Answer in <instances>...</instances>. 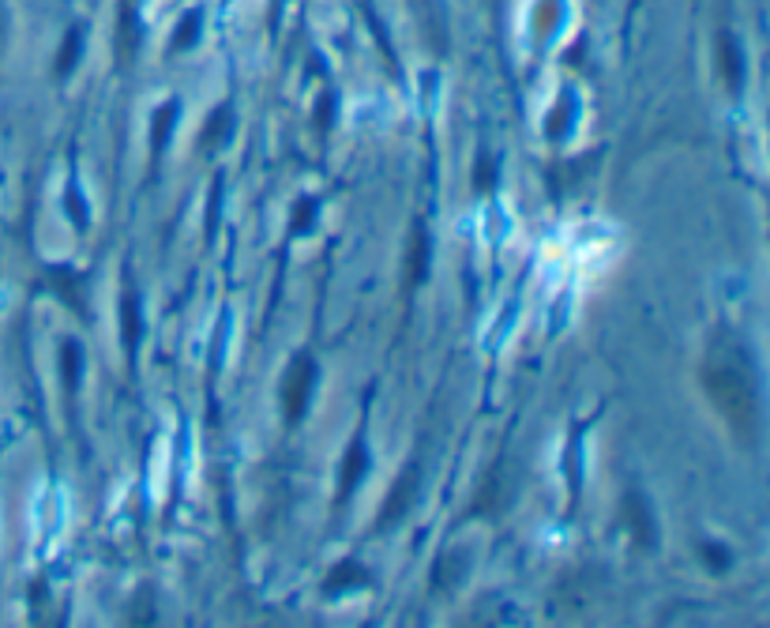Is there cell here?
Listing matches in <instances>:
<instances>
[{"label":"cell","instance_id":"6da1fadb","mask_svg":"<svg viewBox=\"0 0 770 628\" xmlns=\"http://www.w3.org/2000/svg\"><path fill=\"white\" fill-rule=\"evenodd\" d=\"M703 388L718 414L729 422L733 437L752 444L759 437V380H755L752 354L737 339L729 335L714 339L703 365Z\"/></svg>","mask_w":770,"mask_h":628},{"label":"cell","instance_id":"7a4b0ae2","mask_svg":"<svg viewBox=\"0 0 770 628\" xmlns=\"http://www.w3.org/2000/svg\"><path fill=\"white\" fill-rule=\"evenodd\" d=\"M312 388H316V362H312V354H297L282 377V414L290 425L305 418Z\"/></svg>","mask_w":770,"mask_h":628},{"label":"cell","instance_id":"3957f363","mask_svg":"<svg viewBox=\"0 0 770 628\" xmlns=\"http://www.w3.org/2000/svg\"><path fill=\"white\" fill-rule=\"evenodd\" d=\"M620 519H624V527L632 531L635 546L643 553H654L658 550V527H654V512H650V501L643 493H635L628 489L624 493V504H620Z\"/></svg>","mask_w":770,"mask_h":628},{"label":"cell","instance_id":"277c9868","mask_svg":"<svg viewBox=\"0 0 770 628\" xmlns=\"http://www.w3.org/2000/svg\"><path fill=\"white\" fill-rule=\"evenodd\" d=\"M417 478H421L417 467H406V471L399 474V482L391 486L384 508H380L376 531H391L395 523H402V516H410V508H414V501H417Z\"/></svg>","mask_w":770,"mask_h":628},{"label":"cell","instance_id":"5b68a950","mask_svg":"<svg viewBox=\"0 0 770 628\" xmlns=\"http://www.w3.org/2000/svg\"><path fill=\"white\" fill-rule=\"evenodd\" d=\"M429 256H432L429 230L417 222L414 234H410V249H406V290H410V294L429 279Z\"/></svg>","mask_w":770,"mask_h":628},{"label":"cell","instance_id":"8992f818","mask_svg":"<svg viewBox=\"0 0 770 628\" xmlns=\"http://www.w3.org/2000/svg\"><path fill=\"white\" fill-rule=\"evenodd\" d=\"M369 471V448H365V440L357 437L350 448H346V459H342V471H339V501H346L357 486H361V478Z\"/></svg>","mask_w":770,"mask_h":628},{"label":"cell","instance_id":"52a82bcc","mask_svg":"<svg viewBox=\"0 0 770 628\" xmlns=\"http://www.w3.org/2000/svg\"><path fill=\"white\" fill-rule=\"evenodd\" d=\"M357 587H369V568H361L357 561H342V565H335L324 580L327 595H342V591H357Z\"/></svg>","mask_w":770,"mask_h":628},{"label":"cell","instance_id":"ba28073f","mask_svg":"<svg viewBox=\"0 0 770 628\" xmlns=\"http://www.w3.org/2000/svg\"><path fill=\"white\" fill-rule=\"evenodd\" d=\"M121 331H124V350L128 358H136L139 339H143V316H139V298L132 290H124L121 298Z\"/></svg>","mask_w":770,"mask_h":628},{"label":"cell","instance_id":"9c48e42d","mask_svg":"<svg viewBox=\"0 0 770 628\" xmlns=\"http://www.w3.org/2000/svg\"><path fill=\"white\" fill-rule=\"evenodd\" d=\"M230 132H233V113H230V106H218L211 117H207V125H203V132H200V147L203 155H211L215 147H222V143L230 140Z\"/></svg>","mask_w":770,"mask_h":628},{"label":"cell","instance_id":"30bf717a","mask_svg":"<svg viewBox=\"0 0 770 628\" xmlns=\"http://www.w3.org/2000/svg\"><path fill=\"white\" fill-rule=\"evenodd\" d=\"M49 283H53V290L61 294L64 301H68V309L79 316H87V298H83V290H79V275H72V271H49Z\"/></svg>","mask_w":770,"mask_h":628},{"label":"cell","instance_id":"8fae6325","mask_svg":"<svg viewBox=\"0 0 770 628\" xmlns=\"http://www.w3.org/2000/svg\"><path fill=\"white\" fill-rule=\"evenodd\" d=\"M61 377H64V392H76L79 377H83V346L76 339H64L61 346Z\"/></svg>","mask_w":770,"mask_h":628},{"label":"cell","instance_id":"7c38bea8","mask_svg":"<svg viewBox=\"0 0 770 628\" xmlns=\"http://www.w3.org/2000/svg\"><path fill=\"white\" fill-rule=\"evenodd\" d=\"M177 113H181L177 102H166L162 110L154 113V128H151V151L154 155H162V151H166V143H170V136H173V125H177Z\"/></svg>","mask_w":770,"mask_h":628},{"label":"cell","instance_id":"4fadbf2b","mask_svg":"<svg viewBox=\"0 0 770 628\" xmlns=\"http://www.w3.org/2000/svg\"><path fill=\"white\" fill-rule=\"evenodd\" d=\"M722 72H725V83H729V91H740V83H744V57H740V49L733 46V38L722 34Z\"/></svg>","mask_w":770,"mask_h":628},{"label":"cell","instance_id":"5bb4252c","mask_svg":"<svg viewBox=\"0 0 770 628\" xmlns=\"http://www.w3.org/2000/svg\"><path fill=\"white\" fill-rule=\"evenodd\" d=\"M79 53H83V27H72V31L64 34L61 53H57V76H68L76 68Z\"/></svg>","mask_w":770,"mask_h":628},{"label":"cell","instance_id":"9a60e30c","mask_svg":"<svg viewBox=\"0 0 770 628\" xmlns=\"http://www.w3.org/2000/svg\"><path fill=\"white\" fill-rule=\"evenodd\" d=\"M474 185H478V192H493V185H500V162H496V155H489V151L478 155V162H474Z\"/></svg>","mask_w":770,"mask_h":628},{"label":"cell","instance_id":"2e32d148","mask_svg":"<svg viewBox=\"0 0 770 628\" xmlns=\"http://www.w3.org/2000/svg\"><path fill=\"white\" fill-rule=\"evenodd\" d=\"M316 200H308V196H301L297 200V207H293V222H290V234H308L312 230V222H316Z\"/></svg>","mask_w":770,"mask_h":628},{"label":"cell","instance_id":"e0dca14e","mask_svg":"<svg viewBox=\"0 0 770 628\" xmlns=\"http://www.w3.org/2000/svg\"><path fill=\"white\" fill-rule=\"evenodd\" d=\"M699 553H703V561H707L710 572H729V565H733V557H729V550H725L722 542H703Z\"/></svg>","mask_w":770,"mask_h":628},{"label":"cell","instance_id":"ac0fdd59","mask_svg":"<svg viewBox=\"0 0 770 628\" xmlns=\"http://www.w3.org/2000/svg\"><path fill=\"white\" fill-rule=\"evenodd\" d=\"M196 34H200V16H188L181 27H177V38H173V49H188L196 42Z\"/></svg>","mask_w":770,"mask_h":628},{"label":"cell","instance_id":"d6986e66","mask_svg":"<svg viewBox=\"0 0 770 628\" xmlns=\"http://www.w3.org/2000/svg\"><path fill=\"white\" fill-rule=\"evenodd\" d=\"M68 215H72V222H76V230H87V226H91V219H87V204H83V196H79L76 189H68Z\"/></svg>","mask_w":770,"mask_h":628}]
</instances>
